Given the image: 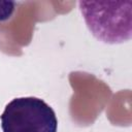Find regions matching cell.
I'll return each mask as SVG.
<instances>
[{"mask_svg":"<svg viewBox=\"0 0 132 132\" xmlns=\"http://www.w3.org/2000/svg\"><path fill=\"white\" fill-rule=\"evenodd\" d=\"M78 7L92 35L108 44L132 37V1H79Z\"/></svg>","mask_w":132,"mask_h":132,"instance_id":"cell-1","label":"cell"},{"mask_svg":"<svg viewBox=\"0 0 132 132\" xmlns=\"http://www.w3.org/2000/svg\"><path fill=\"white\" fill-rule=\"evenodd\" d=\"M3 132H57L54 109L37 97H19L8 102L0 116Z\"/></svg>","mask_w":132,"mask_h":132,"instance_id":"cell-2","label":"cell"},{"mask_svg":"<svg viewBox=\"0 0 132 132\" xmlns=\"http://www.w3.org/2000/svg\"><path fill=\"white\" fill-rule=\"evenodd\" d=\"M16 2L0 0V22L8 21L16 9Z\"/></svg>","mask_w":132,"mask_h":132,"instance_id":"cell-3","label":"cell"}]
</instances>
